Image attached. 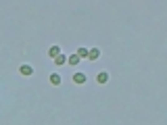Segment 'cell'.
Segmentation results:
<instances>
[{"label":"cell","mask_w":167,"mask_h":125,"mask_svg":"<svg viewBox=\"0 0 167 125\" xmlns=\"http://www.w3.org/2000/svg\"><path fill=\"white\" fill-rule=\"evenodd\" d=\"M19 73H21V75H25V77H29V75H34V67H29V65H21Z\"/></svg>","instance_id":"obj_1"},{"label":"cell","mask_w":167,"mask_h":125,"mask_svg":"<svg viewBox=\"0 0 167 125\" xmlns=\"http://www.w3.org/2000/svg\"><path fill=\"white\" fill-rule=\"evenodd\" d=\"M96 81L98 83H107L109 81V73H107V71H100V73L96 75Z\"/></svg>","instance_id":"obj_2"},{"label":"cell","mask_w":167,"mask_h":125,"mask_svg":"<svg viewBox=\"0 0 167 125\" xmlns=\"http://www.w3.org/2000/svg\"><path fill=\"white\" fill-rule=\"evenodd\" d=\"M88 58H90V61H98V58H100V50H98V48H92L90 54H88Z\"/></svg>","instance_id":"obj_3"},{"label":"cell","mask_w":167,"mask_h":125,"mask_svg":"<svg viewBox=\"0 0 167 125\" xmlns=\"http://www.w3.org/2000/svg\"><path fill=\"white\" fill-rule=\"evenodd\" d=\"M59 54H61V48H59V46H50V48H48V56L56 58Z\"/></svg>","instance_id":"obj_4"},{"label":"cell","mask_w":167,"mask_h":125,"mask_svg":"<svg viewBox=\"0 0 167 125\" xmlns=\"http://www.w3.org/2000/svg\"><path fill=\"white\" fill-rule=\"evenodd\" d=\"M73 81H75V83H86V75H84V73H79V71H77L75 75H73Z\"/></svg>","instance_id":"obj_5"},{"label":"cell","mask_w":167,"mask_h":125,"mask_svg":"<svg viewBox=\"0 0 167 125\" xmlns=\"http://www.w3.org/2000/svg\"><path fill=\"white\" fill-rule=\"evenodd\" d=\"M79 58H88V54H90V50L88 48H77V52H75Z\"/></svg>","instance_id":"obj_6"},{"label":"cell","mask_w":167,"mask_h":125,"mask_svg":"<svg viewBox=\"0 0 167 125\" xmlns=\"http://www.w3.org/2000/svg\"><path fill=\"white\" fill-rule=\"evenodd\" d=\"M79 61H82V58H79V56H77V54H71L69 58H67V62H69L71 67H75V65H77V62H79Z\"/></svg>","instance_id":"obj_7"},{"label":"cell","mask_w":167,"mask_h":125,"mask_svg":"<svg viewBox=\"0 0 167 125\" xmlns=\"http://www.w3.org/2000/svg\"><path fill=\"white\" fill-rule=\"evenodd\" d=\"M50 83H52V86H59V83H61V75H59V73H52V75H50Z\"/></svg>","instance_id":"obj_8"},{"label":"cell","mask_w":167,"mask_h":125,"mask_svg":"<svg viewBox=\"0 0 167 125\" xmlns=\"http://www.w3.org/2000/svg\"><path fill=\"white\" fill-rule=\"evenodd\" d=\"M65 62H67V56H65V54H59V56L55 58V65H59V67H61V65H65Z\"/></svg>","instance_id":"obj_9"}]
</instances>
